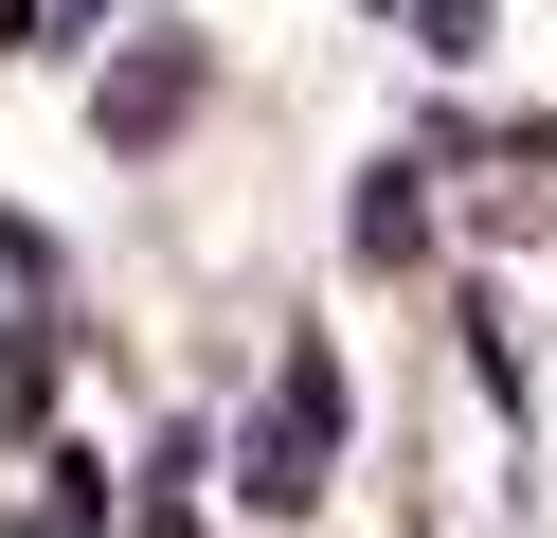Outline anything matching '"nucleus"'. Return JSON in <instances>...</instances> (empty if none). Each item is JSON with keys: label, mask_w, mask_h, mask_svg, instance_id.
<instances>
[{"label": "nucleus", "mask_w": 557, "mask_h": 538, "mask_svg": "<svg viewBox=\"0 0 557 538\" xmlns=\"http://www.w3.org/2000/svg\"><path fill=\"white\" fill-rule=\"evenodd\" d=\"M181 108H198V54H145V72H126V90H109V143H162V126H181Z\"/></svg>", "instance_id": "obj_2"}, {"label": "nucleus", "mask_w": 557, "mask_h": 538, "mask_svg": "<svg viewBox=\"0 0 557 538\" xmlns=\"http://www.w3.org/2000/svg\"><path fill=\"white\" fill-rule=\"evenodd\" d=\"M413 234H432V198H413V162H377V179H360V251H377V270H396Z\"/></svg>", "instance_id": "obj_3"}, {"label": "nucleus", "mask_w": 557, "mask_h": 538, "mask_svg": "<svg viewBox=\"0 0 557 538\" xmlns=\"http://www.w3.org/2000/svg\"><path fill=\"white\" fill-rule=\"evenodd\" d=\"M324 449H342V359L306 341V359H288V395H270V430H252V466H234V485H252V502H306V485H324Z\"/></svg>", "instance_id": "obj_1"}]
</instances>
